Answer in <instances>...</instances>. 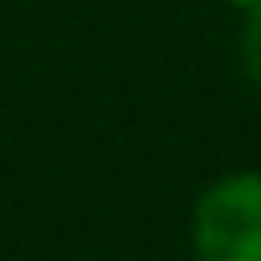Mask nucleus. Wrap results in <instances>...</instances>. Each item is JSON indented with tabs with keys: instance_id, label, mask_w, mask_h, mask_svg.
<instances>
[{
	"instance_id": "1",
	"label": "nucleus",
	"mask_w": 261,
	"mask_h": 261,
	"mask_svg": "<svg viewBox=\"0 0 261 261\" xmlns=\"http://www.w3.org/2000/svg\"><path fill=\"white\" fill-rule=\"evenodd\" d=\"M195 261H261V169L210 179L190 210Z\"/></svg>"
},
{
	"instance_id": "2",
	"label": "nucleus",
	"mask_w": 261,
	"mask_h": 261,
	"mask_svg": "<svg viewBox=\"0 0 261 261\" xmlns=\"http://www.w3.org/2000/svg\"><path fill=\"white\" fill-rule=\"evenodd\" d=\"M241 72L261 87V6L241 11Z\"/></svg>"
}]
</instances>
